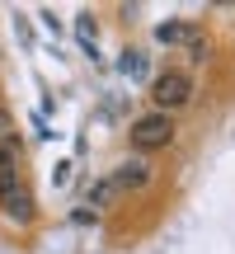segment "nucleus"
<instances>
[{
	"mask_svg": "<svg viewBox=\"0 0 235 254\" xmlns=\"http://www.w3.org/2000/svg\"><path fill=\"white\" fill-rule=\"evenodd\" d=\"M193 94H198V80H193V71H183V66H174V71H155L151 75V104L155 113H179L193 104Z\"/></svg>",
	"mask_w": 235,
	"mask_h": 254,
	"instance_id": "nucleus-1",
	"label": "nucleus"
},
{
	"mask_svg": "<svg viewBox=\"0 0 235 254\" xmlns=\"http://www.w3.org/2000/svg\"><path fill=\"white\" fill-rule=\"evenodd\" d=\"M127 141H132L136 155H155L174 141V118L170 113H141L132 127H127Z\"/></svg>",
	"mask_w": 235,
	"mask_h": 254,
	"instance_id": "nucleus-2",
	"label": "nucleus"
},
{
	"mask_svg": "<svg viewBox=\"0 0 235 254\" xmlns=\"http://www.w3.org/2000/svg\"><path fill=\"white\" fill-rule=\"evenodd\" d=\"M109 184H113V189H146V184H151V165H146V160H127Z\"/></svg>",
	"mask_w": 235,
	"mask_h": 254,
	"instance_id": "nucleus-3",
	"label": "nucleus"
},
{
	"mask_svg": "<svg viewBox=\"0 0 235 254\" xmlns=\"http://www.w3.org/2000/svg\"><path fill=\"white\" fill-rule=\"evenodd\" d=\"M0 202H5V217L9 221H28V217H33V198H28L24 189H9Z\"/></svg>",
	"mask_w": 235,
	"mask_h": 254,
	"instance_id": "nucleus-4",
	"label": "nucleus"
},
{
	"mask_svg": "<svg viewBox=\"0 0 235 254\" xmlns=\"http://www.w3.org/2000/svg\"><path fill=\"white\" fill-rule=\"evenodd\" d=\"M122 71L132 75V80H146V71H151V62H146V52H122Z\"/></svg>",
	"mask_w": 235,
	"mask_h": 254,
	"instance_id": "nucleus-5",
	"label": "nucleus"
},
{
	"mask_svg": "<svg viewBox=\"0 0 235 254\" xmlns=\"http://www.w3.org/2000/svg\"><path fill=\"white\" fill-rule=\"evenodd\" d=\"M183 33H193V28H188V24H179V19H174V24H160V28H155V38H160V43H188Z\"/></svg>",
	"mask_w": 235,
	"mask_h": 254,
	"instance_id": "nucleus-6",
	"label": "nucleus"
},
{
	"mask_svg": "<svg viewBox=\"0 0 235 254\" xmlns=\"http://www.w3.org/2000/svg\"><path fill=\"white\" fill-rule=\"evenodd\" d=\"M90 202H94V207H109V202H113V184L109 179L94 184V189H90Z\"/></svg>",
	"mask_w": 235,
	"mask_h": 254,
	"instance_id": "nucleus-7",
	"label": "nucleus"
},
{
	"mask_svg": "<svg viewBox=\"0 0 235 254\" xmlns=\"http://www.w3.org/2000/svg\"><path fill=\"white\" fill-rule=\"evenodd\" d=\"M9 127H14V118H9V109H5V104H0V141H5V136H9Z\"/></svg>",
	"mask_w": 235,
	"mask_h": 254,
	"instance_id": "nucleus-8",
	"label": "nucleus"
}]
</instances>
